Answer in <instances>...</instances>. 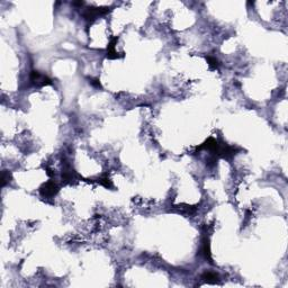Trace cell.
Returning a JSON list of instances; mask_svg holds the SVG:
<instances>
[{"instance_id":"obj_3","label":"cell","mask_w":288,"mask_h":288,"mask_svg":"<svg viewBox=\"0 0 288 288\" xmlns=\"http://www.w3.org/2000/svg\"><path fill=\"white\" fill-rule=\"evenodd\" d=\"M117 42V38L115 37L111 39L110 44L108 45L107 49V58L108 59H118V58H122L121 55H118V53L115 51V43Z\"/></svg>"},{"instance_id":"obj_6","label":"cell","mask_w":288,"mask_h":288,"mask_svg":"<svg viewBox=\"0 0 288 288\" xmlns=\"http://www.w3.org/2000/svg\"><path fill=\"white\" fill-rule=\"evenodd\" d=\"M206 60H207V62H208L209 65L213 66V68H217V66H219V61H217L215 58L207 56V58H206Z\"/></svg>"},{"instance_id":"obj_2","label":"cell","mask_w":288,"mask_h":288,"mask_svg":"<svg viewBox=\"0 0 288 288\" xmlns=\"http://www.w3.org/2000/svg\"><path fill=\"white\" fill-rule=\"evenodd\" d=\"M59 191V188L56 186L53 181H49L42 186L41 188V195L43 197L49 198V197H53L54 195H56V193Z\"/></svg>"},{"instance_id":"obj_7","label":"cell","mask_w":288,"mask_h":288,"mask_svg":"<svg viewBox=\"0 0 288 288\" xmlns=\"http://www.w3.org/2000/svg\"><path fill=\"white\" fill-rule=\"evenodd\" d=\"M8 179H9V174L6 172V171H4L2 172V179H1V182H2V186H5V185L7 184V181H8Z\"/></svg>"},{"instance_id":"obj_4","label":"cell","mask_w":288,"mask_h":288,"mask_svg":"<svg viewBox=\"0 0 288 288\" xmlns=\"http://www.w3.org/2000/svg\"><path fill=\"white\" fill-rule=\"evenodd\" d=\"M201 278L204 279V280L208 281V282H216L217 281V279H219V276L216 274H214V272H205L203 276H201Z\"/></svg>"},{"instance_id":"obj_8","label":"cell","mask_w":288,"mask_h":288,"mask_svg":"<svg viewBox=\"0 0 288 288\" xmlns=\"http://www.w3.org/2000/svg\"><path fill=\"white\" fill-rule=\"evenodd\" d=\"M91 84H94V86H96V87H100V84H99V81L98 80H92V81H90Z\"/></svg>"},{"instance_id":"obj_5","label":"cell","mask_w":288,"mask_h":288,"mask_svg":"<svg viewBox=\"0 0 288 288\" xmlns=\"http://www.w3.org/2000/svg\"><path fill=\"white\" fill-rule=\"evenodd\" d=\"M99 184L103 185V186H105L106 188H110L111 187V182L110 180H109V178L108 177H103L99 179Z\"/></svg>"},{"instance_id":"obj_1","label":"cell","mask_w":288,"mask_h":288,"mask_svg":"<svg viewBox=\"0 0 288 288\" xmlns=\"http://www.w3.org/2000/svg\"><path fill=\"white\" fill-rule=\"evenodd\" d=\"M31 81L33 84H35L36 86H47V84H51L52 81L50 78H47L46 76H43L38 71H32L31 73Z\"/></svg>"}]
</instances>
